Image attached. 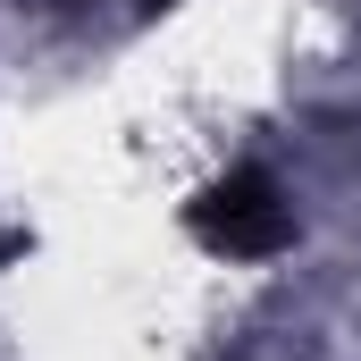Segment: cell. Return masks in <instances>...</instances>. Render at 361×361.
I'll use <instances>...</instances> for the list:
<instances>
[{
    "mask_svg": "<svg viewBox=\"0 0 361 361\" xmlns=\"http://www.w3.org/2000/svg\"><path fill=\"white\" fill-rule=\"evenodd\" d=\"M193 227H202V244L210 252H235V261H252V252H277L286 244V202H277V185L261 169H235V177H219L202 193V210H193Z\"/></svg>",
    "mask_w": 361,
    "mask_h": 361,
    "instance_id": "cell-1",
    "label": "cell"
}]
</instances>
